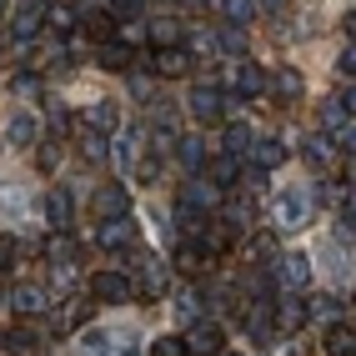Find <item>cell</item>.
I'll use <instances>...</instances> for the list:
<instances>
[{
    "label": "cell",
    "mask_w": 356,
    "mask_h": 356,
    "mask_svg": "<svg viewBox=\"0 0 356 356\" xmlns=\"http://www.w3.org/2000/svg\"><path fill=\"white\" fill-rule=\"evenodd\" d=\"M306 216H312V196H306V186H281L271 196V226L276 231H301Z\"/></svg>",
    "instance_id": "6da1fadb"
},
{
    "label": "cell",
    "mask_w": 356,
    "mask_h": 356,
    "mask_svg": "<svg viewBox=\"0 0 356 356\" xmlns=\"http://www.w3.org/2000/svg\"><path fill=\"white\" fill-rule=\"evenodd\" d=\"M231 106H236V101L226 96L221 86H196V90H191V115H196L201 126H221Z\"/></svg>",
    "instance_id": "7a4b0ae2"
},
{
    "label": "cell",
    "mask_w": 356,
    "mask_h": 356,
    "mask_svg": "<svg viewBox=\"0 0 356 356\" xmlns=\"http://www.w3.org/2000/svg\"><path fill=\"white\" fill-rule=\"evenodd\" d=\"M221 341H226V331L221 326H211V321H191L186 326V351L191 356H221Z\"/></svg>",
    "instance_id": "3957f363"
},
{
    "label": "cell",
    "mask_w": 356,
    "mask_h": 356,
    "mask_svg": "<svg viewBox=\"0 0 356 356\" xmlns=\"http://www.w3.org/2000/svg\"><path fill=\"white\" fill-rule=\"evenodd\" d=\"M136 241V221L131 216H106L101 226H96V246L101 251H126Z\"/></svg>",
    "instance_id": "277c9868"
},
{
    "label": "cell",
    "mask_w": 356,
    "mask_h": 356,
    "mask_svg": "<svg viewBox=\"0 0 356 356\" xmlns=\"http://www.w3.org/2000/svg\"><path fill=\"white\" fill-rule=\"evenodd\" d=\"M226 86L236 90V96H246V101H251V96H261V90H266V70H261L256 60H236V65H231V76H226Z\"/></svg>",
    "instance_id": "5b68a950"
},
{
    "label": "cell",
    "mask_w": 356,
    "mask_h": 356,
    "mask_svg": "<svg viewBox=\"0 0 356 356\" xmlns=\"http://www.w3.org/2000/svg\"><path fill=\"white\" fill-rule=\"evenodd\" d=\"M146 65L156 70V76H165V81H176V76H186V70H191L196 60L186 56V45H161L156 56H146Z\"/></svg>",
    "instance_id": "8992f818"
},
{
    "label": "cell",
    "mask_w": 356,
    "mask_h": 356,
    "mask_svg": "<svg viewBox=\"0 0 356 356\" xmlns=\"http://www.w3.org/2000/svg\"><path fill=\"white\" fill-rule=\"evenodd\" d=\"M90 296H96V301H131L136 296V281L126 271H101L96 281H90Z\"/></svg>",
    "instance_id": "52a82bcc"
},
{
    "label": "cell",
    "mask_w": 356,
    "mask_h": 356,
    "mask_svg": "<svg viewBox=\"0 0 356 356\" xmlns=\"http://www.w3.org/2000/svg\"><path fill=\"white\" fill-rule=\"evenodd\" d=\"M6 140H10V146H20V151L40 146V121H35L31 111H15V115H10V126H6Z\"/></svg>",
    "instance_id": "ba28073f"
},
{
    "label": "cell",
    "mask_w": 356,
    "mask_h": 356,
    "mask_svg": "<svg viewBox=\"0 0 356 356\" xmlns=\"http://www.w3.org/2000/svg\"><path fill=\"white\" fill-rule=\"evenodd\" d=\"M40 26H45V6H35V0H20V10H15V20H10V35H15V40H35Z\"/></svg>",
    "instance_id": "9c48e42d"
},
{
    "label": "cell",
    "mask_w": 356,
    "mask_h": 356,
    "mask_svg": "<svg viewBox=\"0 0 356 356\" xmlns=\"http://www.w3.org/2000/svg\"><path fill=\"white\" fill-rule=\"evenodd\" d=\"M10 306L20 316H40L45 306H51V296H45V286H35V281H20V286H10Z\"/></svg>",
    "instance_id": "30bf717a"
},
{
    "label": "cell",
    "mask_w": 356,
    "mask_h": 356,
    "mask_svg": "<svg viewBox=\"0 0 356 356\" xmlns=\"http://www.w3.org/2000/svg\"><path fill=\"white\" fill-rule=\"evenodd\" d=\"M351 111H356L351 90H346V96H331V101L321 106V126H326L331 136H337V131H346V126H351Z\"/></svg>",
    "instance_id": "8fae6325"
},
{
    "label": "cell",
    "mask_w": 356,
    "mask_h": 356,
    "mask_svg": "<svg viewBox=\"0 0 356 356\" xmlns=\"http://www.w3.org/2000/svg\"><path fill=\"white\" fill-rule=\"evenodd\" d=\"M40 331L35 326H10L6 331V356H40Z\"/></svg>",
    "instance_id": "7c38bea8"
},
{
    "label": "cell",
    "mask_w": 356,
    "mask_h": 356,
    "mask_svg": "<svg viewBox=\"0 0 356 356\" xmlns=\"http://www.w3.org/2000/svg\"><path fill=\"white\" fill-rule=\"evenodd\" d=\"M96 216H131V196H126V186H101L96 191Z\"/></svg>",
    "instance_id": "4fadbf2b"
},
{
    "label": "cell",
    "mask_w": 356,
    "mask_h": 356,
    "mask_svg": "<svg viewBox=\"0 0 356 356\" xmlns=\"http://www.w3.org/2000/svg\"><path fill=\"white\" fill-rule=\"evenodd\" d=\"M211 221V211H201V206H191V201H176V231L186 236V241H196V236H201V226Z\"/></svg>",
    "instance_id": "5bb4252c"
},
{
    "label": "cell",
    "mask_w": 356,
    "mask_h": 356,
    "mask_svg": "<svg viewBox=\"0 0 356 356\" xmlns=\"http://www.w3.org/2000/svg\"><path fill=\"white\" fill-rule=\"evenodd\" d=\"M96 65H101V70H131V65H136V51H131L126 40H101Z\"/></svg>",
    "instance_id": "9a60e30c"
},
{
    "label": "cell",
    "mask_w": 356,
    "mask_h": 356,
    "mask_svg": "<svg viewBox=\"0 0 356 356\" xmlns=\"http://www.w3.org/2000/svg\"><path fill=\"white\" fill-rule=\"evenodd\" d=\"M76 26H86L90 40H115V35H121V20H115L106 6H101V10H90L86 20H76Z\"/></svg>",
    "instance_id": "2e32d148"
},
{
    "label": "cell",
    "mask_w": 356,
    "mask_h": 356,
    "mask_svg": "<svg viewBox=\"0 0 356 356\" xmlns=\"http://www.w3.org/2000/svg\"><path fill=\"white\" fill-rule=\"evenodd\" d=\"M281 261V276H286V286H306V281H312V256L306 251H291V256H276Z\"/></svg>",
    "instance_id": "e0dca14e"
},
{
    "label": "cell",
    "mask_w": 356,
    "mask_h": 356,
    "mask_svg": "<svg viewBox=\"0 0 356 356\" xmlns=\"http://www.w3.org/2000/svg\"><path fill=\"white\" fill-rule=\"evenodd\" d=\"M246 156H256V165H261V171H276V165H281V161H286L291 151H286V146H281V140H276V136H266V140H251V151H246Z\"/></svg>",
    "instance_id": "ac0fdd59"
},
{
    "label": "cell",
    "mask_w": 356,
    "mask_h": 356,
    "mask_svg": "<svg viewBox=\"0 0 356 356\" xmlns=\"http://www.w3.org/2000/svg\"><path fill=\"white\" fill-rule=\"evenodd\" d=\"M45 256H51V266H76V261H81V246L70 241V231H56L51 241H45Z\"/></svg>",
    "instance_id": "d6986e66"
},
{
    "label": "cell",
    "mask_w": 356,
    "mask_h": 356,
    "mask_svg": "<svg viewBox=\"0 0 356 356\" xmlns=\"http://www.w3.org/2000/svg\"><path fill=\"white\" fill-rule=\"evenodd\" d=\"M86 126H90V131H101V136H111L115 126H121V115H115L111 101H90V106H86Z\"/></svg>",
    "instance_id": "ffe728a7"
},
{
    "label": "cell",
    "mask_w": 356,
    "mask_h": 356,
    "mask_svg": "<svg viewBox=\"0 0 356 356\" xmlns=\"http://www.w3.org/2000/svg\"><path fill=\"white\" fill-rule=\"evenodd\" d=\"M45 216H51L56 231H70V221H76V206H70L65 191H51V196H45Z\"/></svg>",
    "instance_id": "44dd1931"
},
{
    "label": "cell",
    "mask_w": 356,
    "mask_h": 356,
    "mask_svg": "<svg viewBox=\"0 0 356 356\" xmlns=\"http://www.w3.org/2000/svg\"><path fill=\"white\" fill-rule=\"evenodd\" d=\"M326 356H356V331L351 321H337L326 331Z\"/></svg>",
    "instance_id": "7402d4cb"
},
{
    "label": "cell",
    "mask_w": 356,
    "mask_h": 356,
    "mask_svg": "<svg viewBox=\"0 0 356 356\" xmlns=\"http://www.w3.org/2000/svg\"><path fill=\"white\" fill-rule=\"evenodd\" d=\"M216 10H221V20L226 26H251V15H256V0H216Z\"/></svg>",
    "instance_id": "603a6c76"
},
{
    "label": "cell",
    "mask_w": 356,
    "mask_h": 356,
    "mask_svg": "<svg viewBox=\"0 0 356 356\" xmlns=\"http://www.w3.org/2000/svg\"><path fill=\"white\" fill-rule=\"evenodd\" d=\"M140 291H146V296H161L165 291V266H161L151 251H146V261H140Z\"/></svg>",
    "instance_id": "cb8c5ba5"
},
{
    "label": "cell",
    "mask_w": 356,
    "mask_h": 356,
    "mask_svg": "<svg viewBox=\"0 0 356 356\" xmlns=\"http://www.w3.org/2000/svg\"><path fill=\"white\" fill-rule=\"evenodd\" d=\"M206 176H211V186H216V191H221V196L231 191V186H241V171H236V156H221V161H216V165H211V171H206Z\"/></svg>",
    "instance_id": "d4e9b609"
},
{
    "label": "cell",
    "mask_w": 356,
    "mask_h": 356,
    "mask_svg": "<svg viewBox=\"0 0 356 356\" xmlns=\"http://www.w3.org/2000/svg\"><path fill=\"white\" fill-rule=\"evenodd\" d=\"M251 140H256V131H251V126L231 121V126H226V136H221V146H226V156H246V151H251Z\"/></svg>",
    "instance_id": "484cf974"
},
{
    "label": "cell",
    "mask_w": 356,
    "mask_h": 356,
    "mask_svg": "<svg viewBox=\"0 0 356 356\" xmlns=\"http://www.w3.org/2000/svg\"><path fill=\"white\" fill-rule=\"evenodd\" d=\"M206 261H211V256H206L196 241H181V246H176V266H181L186 276H201V271H206Z\"/></svg>",
    "instance_id": "4316f807"
},
{
    "label": "cell",
    "mask_w": 356,
    "mask_h": 356,
    "mask_svg": "<svg viewBox=\"0 0 356 356\" xmlns=\"http://www.w3.org/2000/svg\"><path fill=\"white\" fill-rule=\"evenodd\" d=\"M176 140H181L176 156H181L186 171H206V146H201V140H196V136H176Z\"/></svg>",
    "instance_id": "83f0119b"
},
{
    "label": "cell",
    "mask_w": 356,
    "mask_h": 356,
    "mask_svg": "<svg viewBox=\"0 0 356 356\" xmlns=\"http://www.w3.org/2000/svg\"><path fill=\"white\" fill-rule=\"evenodd\" d=\"M81 356H115V331H86Z\"/></svg>",
    "instance_id": "f1b7e54d"
},
{
    "label": "cell",
    "mask_w": 356,
    "mask_h": 356,
    "mask_svg": "<svg viewBox=\"0 0 356 356\" xmlns=\"http://www.w3.org/2000/svg\"><path fill=\"white\" fill-rule=\"evenodd\" d=\"M301 156L312 161V165H331V161H337V146H331V136H312L301 146Z\"/></svg>",
    "instance_id": "f546056e"
},
{
    "label": "cell",
    "mask_w": 356,
    "mask_h": 356,
    "mask_svg": "<svg viewBox=\"0 0 356 356\" xmlns=\"http://www.w3.org/2000/svg\"><path fill=\"white\" fill-rule=\"evenodd\" d=\"M86 316H90V301H76V306H60V312L51 316V326H56V331H76Z\"/></svg>",
    "instance_id": "4dcf8cb0"
},
{
    "label": "cell",
    "mask_w": 356,
    "mask_h": 356,
    "mask_svg": "<svg viewBox=\"0 0 356 356\" xmlns=\"http://www.w3.org/2000/svg\"><path fill=\"white\" fill-rule=\"evenodd\" d=\"M136 146H140V131L126 126L121 136H115V161H121V171H131V161H136Z\"/></svg>",
    "instance_id": "1f68e13d"
},
{
    "label": "cell",
    "mask_w": 356,
    "mask_h": 356,
    "mask_svg": "<svg viewBox=\"0 0 356 356\" xmlns=\"http://www.w3.org/2000/svg\"><path fill=\"white\" fill-rule=\"evenodd\" d=\"M76 10H70V6H45V26H51V31H60V35H70V31H76Z\"/></svg>",
    "instance_id": "d6a6232c"
},
{
    "label": "cell",
    "mask_w": 356,
    "mask_h": 356,
    "mask_svg": "<svg viewBox=\"0 0 356 356\" xmlns=\"http://www.w3.org/2000/svg\"><path fill=\"white\" fill-rule=\"evenodd\" d=\"M201 301H206L201 291H191V286H186V291L176 296V316H181L186 326H191V321H201Z\"/></svg>",
    "instance_id": "836d02e7"
},
{
    "label": "cell",
    "mask_w": 356,
    "mask_h": 356,
    "mask_svg": "<svg viewBox=\"0 0 356 356\" xmlns=\"http://www.w3.org/2000/svg\"><path fill=\"white\" fill-rule=\"evenodd\" d=\"M301 90H306L301 70H291V65H286V70H281V76H276V96H281V101H296Z\"/></svg>",
    "instance_id": "e575fe53"
},
{
    "label": "cell",
    "mask_w": 356,
    "mask_h": 356,
    "mask_svg": "<svg viewBox=\"0 0 356 356\" xmlns=\"http://www.w3.org/2000/svg\"><path fill=\"white\" fill-rule=\"evenodd\" d=\"M216 51L241 56V51H246V31H241V26H221V31H216Z\"/></svg>",
    "instance_id": "d590c367"
},
{
    "label": "cell",
    "mask_w": 356,
    "mask_h": 356,
    "mask_svg": "<svg viewBox=\"0 0 356 356\" xmlns=\"http://www.w3.org/2000/svg\"><path fill=\"white\" fill-rule=\"evenodd\" d=\"M81 151H86L90 161H106V156H111V140H106L101 131H90V126H86V131H81Z\"/></svg>",
    "instance_id": "8d00e7d4"
},
{
    "label": "cell",
    "mask_w": 356,
    "mask_h": 356,
    "mask_svg": "<svg viewBox=\"0 0 356 356\" xmlns=\"http://www.w3.org/2000/svg\"><path fill=\"white\" fill-rule=\"evenodd\" d=\"M151 40L156 45H176L181 40V26H176L171 15H161V20H151Z\"/></svg>",
    "instance_id": "74e56055"
},
{
    "label": "cell",
    "mask_w": 356,
    "mask_h": 356,
    "mask_svg": "<svg viewBox=\"0 0 356 356\" xmlns=\"http://www.w3.org/2000/svg\"><path fill=\"white\" fill-rule=\"evenodd\" d=\"M151 356H186V346H181V337H156Z\"/></svg>",
    "instance_id": "f35d334b"
},
{
    "label": "cell",
    "mask_w": 356,
    "mask_h": 356,
    "mask_svg": "<svg viewBox=\"0 0 356 356\" xmlns=\"http://www.w3.org/2000/svg\"><path fill=\"white\" fill-rule=\"evenodd\" d=\"M10 90H15V96H26V101H35L40 96V76H15Z\"/></svg>",
    "instance_id": "ab89813d"
},
{
    "label": "cell",
    "mask_w": 356,
    "mask_h": 356,
    "mask_svg": "<svg viewBox=\"0 0 356 356\" xmlns=\"http://www.w3.org/2000/svg\"><path fill=\"white\" fill-rule=\"evenodd\" d=\"M15 256H20V241H15V236H0V271H10Z\"/></svg>",
    "instance_id": "60d3db41"
},
{
    "label": "cell",
    "mask_w": 356,
    "mask_h": 356,
    "mask_svg": "<svg viewBox=\"0 0 356 356\" xmlns=\"http://www.w3.org/2000/svg\"><path fill=\"white\" fill-rule=\"evenodd\" d=\"M106 10L115 20H131V15H140V0H106Z\"/></svg>",
    "instance_id": "b9f144b4"
},
{
    "label": "cell",
    "mask_w": 356,
    "mask_h": 356,
    "mask_svg": "<svg viewBox=\"0 0 356 356\" xmlns=\"http://www.w3.org/2000/svg\"><path fill=\"white\" fill-rule=\"evenodd\" d=\"M351 70H356V51H351V40H346V51L337 56V76H346V81H351Z\"/></svg>",
    "instance_id": "7bdbcfd3"
},
{
    "label": "cell",
    "mask_w": 356,
    "mask_h": 356,
    "mask_svg": "<svg viewBox=\"0 0 356 356\" xmlns=\"http://www.w3.org/2000/svg\"><path fill=\"white\" fill-rule=\"evenodd\" d=\"M115 356H140V341L136 337H115Z\"/></svg>",
    "instance_id": "ee69618b"
},
{
    "label": "cell",
    "mask_w": 356,
    "mask_h": 356,
    "mask_svg": "<svg viewBox=\"0 0 356 356\" xmlns=\"http://www.w3.org/2000/svg\"><path fill=\"white\" fill-rule=\"evenodd\" d=\"M131 90H136V96H140V101H151V90H156V86H151L146 76H131Z\"/></svg>",
    "instance_id": "f6af8a7d"
},
{
    "label": "cell",
    "mask_w": 356,
    "mask_h": 356,
    "mask_svg": "<svg viewBox=\"0 0 356 356\" xmlns=\"http://www.w3.org/2000/svg\"><path fill=\"white\" fill-rule=\"evenodd\" d=\"M40 165H45V171H56V165H60V151H56V146H40Z\"/></svg>",
    "instance_id": "bcb514c9"
},
{
    "label": "cell",
    "mask_w": 356,
    "mask_h": 356,
    "mask_svg": "<svg viewBox=\"0 0 356 356\" xmlns=\"http://www.w3.org/2000/svg\"><path fill=\"white\" fill-rule=\"evenodd\" d=\"M286 6H291V0H261V10H266V15H276V20L286 15Z\"/></svg>",
    "instance_id": "7dc6e473"
},
{
    "label": "cell",
    "mask_w": 356,
    "mask_h": 356,
    "mask_svg": "<svg viewBox=\"0 0 356 356\" xmlns=\"http://www.w3.org/2000/svg\"><path fill=\"white\" fill-rule=\"evenodd\" d=\"M241 181H246V186H266V171H261V165H251V171H246Z\"/></svg>",
    "instance_id": "c3c4849f"
},
{
    "label": "cell",
    "mask_w": 356,
    "mask_h": 356,
    "mask_svg": "<svg viewBox=\"0 0 356 356\" xmlns=\"http://www.w3.org/2000/svg\"><path fill=\"white\" fill-rule=\"evenodd\" d=\"M186 6H206V0H186Z\"/></svg>",
    "instance_id": "681fc988"
},
{
    "label": "cell",
    "mask_w": 356,
    "mask_h": 356,
    "mask_svg": "<svg viewBox=\"0 0 356 356\" xmlns=\"http://www.w3.org/2000/svg\"><path fill=\"white\" fill-rule=\"evenodd\" d=\"M0 10H6V0H0Z\"/></svg>",
    "instance_id": "f907efd6"
},
{
    "label": "cell",
    "mask_w": 356,
    "mask_h": 356,
    "mask_svg": "<svg viewBox=\"0 0 356 356\" xmlns=\"http://www.w3.org/2000/svg\"><path fill=\"white\" fill-rule=\"evenodd\" d=\"M35 6H45V0H35Z\"/></svg>",
    "instance_id": "816d5d0a"
},
{
    "label": "cell",
    "mask_w": 356,
    "mask_h": 356,
    "mask_svg": "<svg viewBox=\"0 0 356 356\" xmlns=\"http://www.w3.org/2000/svg\"><path fill=\"white\" fill-rule=\"evenodd\" d=\"M226 356H236V351H226Z\"/></svg>",
    "instance_id": "f5cc1de1"
}]
</instances>
